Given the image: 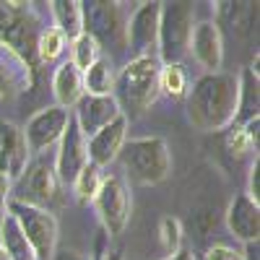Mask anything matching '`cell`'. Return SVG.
<instances>
[{
    "label": "cell",
    "mask_w": 260,
    "mask_h": 260,
    "mask_svg": "<svg viewBox=\"0 0 260 260\" xmlns=\"http://www.w3.org/2000/svg\"><path fill=\"white\" fill-rule=\"evenodd\" d=\"M237 115V76L206 73L187 91V120L203 133H216L234 125Z\"/></svg>",
    "instance_id": "cell-1"
},
{
    "label": "cell",
    "mask_w": 260,
    "mask_h": 260,
    "mask_svg": "<svg viewBox=\"0 0 260 260\" xmlns=\"http://www.w3.org/2000/svg\"><path fill=\"white\" fill-rule=\"evenodd\" d=\"M159 73H161V60L156 55H141L130 57L120 73H115V102L125 120H138L143 117L151 104L159 99Z\"/></svg>",
    "instance_id": "cell-2"
},
{
    "label": "cell",
    "mask_w": 260,
    "mask_h": 260,
    "mask_svg": "<svg viewBox=\"0 0 260 260\" xmlns=\"http://www.w3.org/2000/svg\"><path fill=\"white\" fill-rule=\"evenodd\" d=\"M122 167V177L133 180L136 185H159L172 175V154L164 138L143 136L127 138L117 154Z\"/></svg>",
    "instance_id": "cell-3"
},
{
    "label": "cell",
    "mask_w": 260,
    "mask_h": 260,
    "mask_svg": "<svg viewBox=\"0 0 260 260\" xmlns=\"http://www.w3.org/2000/svg\"><path fill=\"white\" fill-rule=\"evenodd\" d=\"M83 6V34H89L99 50L110 52L112 57L127 55V16L122 11V3H110V0H91Z\"/></svg>",
    "instance_id": "cell-4"
},
{
    "label": "cell",
    "mask_w": 260,
    "mask_h": 260,
    "mask_svg": "<svg viewBox=\"0 0 260 260\" xmlns=\"http://www.w3.org/2000/svg\"><path fill=\"white\" fill-rule=\"evenodd\" d=\"M57 195H60V180L55 175V156L39 154L31 156L24 172L11 182L8 201L50 211V206L57 201Z\"/></svg>",
    "instance_id": "cell-5"
},
{
    "label": "cell",
    "mask_w": 260,
    "mask_h": 260,
    "mask_svg": "<svg viewBox=\"0 0 260 260\" xmlns=\"http://www.w3.org/2000/svg\"><path fill=\"white\" fill-rule=\"evenodd\" d=\"M192 26H195L192 3H161L159 37H156V57L161 60V65H175L187 57Z\"/></svg>",
    "instance_id": "cell-6"
},
{
    "label": "cell",
    "mask_w": 260,
    "mask_h": 260,
    "mask_svg": "<svg viewBox=\"0 0 260 260\" xmlns=\"http://www.w3.org/2000/svg\"><path fill=\"white\" fill-rule=\"evenodd\" d=\"M6 213H11L13 221L18 224V229L24 232L37 260H52V255L57 250V219H55V213L45 211V208L13 203V201L6 203Z\"/></svg>",
    "instance_id": "cell-7"
},
{
    "label": "cell",
    "mask_w": 260,
    "mask_h": 260,
    "mask_svg": "<svg viewBox=\"0 0 260 260\" xmlns=\"http://www.w3.org/2000/svg\"><path fill=\"white\" fill-rule=\"evenodd\" d=\"M94 208L99 213V221L107 237H117L125 232L130 213H133V198L130 185L122 175H104L102 187L94 198Z\"/></svg>",
    "instance_id": "cell-8"
},
{
    "label": "cell",
    "mask_w": 260,
    "mask_h": 260,
    "mask_svg": "<svg viewBox=\"0 0 260 260\" xmlns=\"http://www.w3.org/2000/svg\"><path fill=\"white\" fill-rule=\"evenodd\" d=\"M68 120H71V110H62L57 104L34 112L29 117V122L21 127L29 154L39 156V154H47L52 146H57V141L65 133V127H68Z\"/></svg>",
    "instance_id": "cell-9"
},
{
    "label": "cell",
    "mask_w": 260,
    "mask_h": 260,
    "mask_svg": "<svg viewBox=\"0 0 260 260\" xmlns=\"http://www.w3.org/2000/svg\"><path fill=\"white\" fill-rule=\"evenodd\" d=\"M86 164H89V141H86V136L81 133V127L71 115L68 127L57 141V154H55V175L60 185H73Z\"/></svg>",
    "instance_id": "cell-10"
},
{
    "label": "cell",
    "mask_w": 260,
    "mask_h": 260,
    "mask_svg": "<svg viewBox=\"0 0 260 260\" xmlns=\"http://www.w3.org/2000/svg\"><path fill=\"white\" fill-rule=\"evenodd\" d=\"M159 13L161 3H141L133 16L127 18V55H156V37H159Z\"/></svg>",
    "instance_id": "cell-11"
},
{
    "label": "cell",
    "mask_w": 260,
    "mask_h": 260,
    "mask_svg": "<svg viewBox=\"0 0 260 260\" xmlns=\"http://www.w3.org/2000/svg\"><path fill=\"white\" fill-rule=\"evenodd\" d=\"M187 52L195 62L206 68V73H221L224 65V37L219 29V21H198L192 26Z\"/></svg>",
    "instance_id": "cell-12"
},
{
    "label": "cell",
    "mask_w": 260,
    "mask_h": 260,
    "mask_svg": "<svg viewBox=\"0 0 260 260\" xmlns=\"http://www.w3.org/2000/svg\"><path fill=\"white\" fill-rule=\"evenodd\" d=\"M71 115H73L76 125L81 127V133L86 136V141H89L91 136L99 133L102 127L115 122L122 112H120L115 96H89V94H83L78 99V104L71 110Z\"/></svg>",
    "instance_id": "cell-13"
},
{
    "label": "cell",
    "mask_w": 260,
    "mask_h": 260,
    "mask_svg": "<svg viewBox=\"0 0 260 260\" xmlns=\"http://www.w3.org/2000/svg\"><path fill=\"white\" fill-rule=\"evenodd\" d=\"M34 83V68L16 55L8 45L0 42V96L3 99H16L26 94Z\"/></svg>",
    "instance_id": "cell-14"
},
{
    "label": "cell",
    "mask_w": 260,
    "mask_h": 260,
    "mask_svg": "<svg viewBox=\"0 0 260 260\" xmlns=\"http://www.w3.org/2000/svg\"><path fill=\"white\" fill-rule=\"evenodd\" d=\"M29 159L31 154L26 148L21 127L13 122H0V180L13 182L24 172Z\"/></svg>",
    "instance_id": "cell-15"
},
{
    "label": "cell",
    "mask_w": 260,
    "mask_h": 260,
    "mask_svg": "<svg viewBox=\"0 0 260 260\" xmlns=\"http://www.w3.org/2000/svg\"><path fill=\"white\" fill-rule=\"evenodd\" d=\"M125 141H127V120L120 115L115 122H110L96 136L89 138V161L99 169L117 161V154H120Z\"/></svg>",
    "instance_id": "cell-16"
},
{
    "label": "cell",
    "mask_w": 260,
    "mask_h": 260,
    "mask_svg": "<svg viewBox=\"0 0 260 260\" xmlns=\"http://www.w3.org/2000/svg\"><path fill=\"white\" fill-rule=\"evenodd\" d=\"M226 226L240 242H255L260 237V206L245 192L234 195L226 208Z\"/></svg>",
    "instance_id": "cell-17"
},
{
    "label": "cell",
    "mask_w": 260,
    "mask_h": 260,
    "mask_svg": "<svg viewBox=\"0 0 260 260\" xmlns=\"http://www.w3.org/2000/svg\"><path fill=\"white\" fill-rule=\"evenodd\" d=\"M260 110V78H257V68H245L237 76V115H234V125H245L257 115Z\"/></svg>",
    "instance_id": "cell-18"
},
{
    "label": "cell",
    "mask_w": 260,
    "mask_h": 260,
    "mask_svg": "<svg viewBox=\"0 0 260 260\" xmlns=\"http://www.w3.org/2000/svg\"><path fill=\"white\" fill-rule=\"evenodd\" d=\"M52 96H55V104L62 107V110H73L78 99L83 96V73L71 60L57 65V71L52 76Z\"/></svg>",
    "instance_id": "cell-19"
},
{
    "label": "cell",
    "mask_w": 260,
    "mask_h": 260,
    "mask_svg": "<svg viewBox=\"0 0 260 260\" xmlns=\"http://www.w3.org/2000/svg\"><path fill=\"white\" fill-rule=\"evenodd\" d=\"M50 13L55 21V29L68 42L83 34V6L78 0H55V3H50Z\"/></svg>",
    "instance_id": "cell-20"
},
{
    "label": "cell",
    "mask_w": 260,
    "mask_h": 260,
    "mask_svg": "<svg viewBox=\"0 0 260 260\" xmlns=\"http://www.w3.org/2000/svg\"><path fill=\"white\" fill-rule=\"evenodd\" d=\"M0 247L6 250V255L11 260H37L31 245L26 242L24 232L18 229V224L13 221V216L3 211L0 216Z\"/></svg>",
    "instance_id": "cell-21"
},
{
    "label": "cell",
    "mask_w": 260,
    "mask_h": 260,
    "mask_svg": "<svg viewBox=\"0 0 260 260\" xmlns=\"http://www.w3.org/2000/svg\"><path fill=\"white\" fill-rule=\"evenodd\" d=\"M115 91V68L110 57H99L89 71H83V94L89 96H112Z\"/></svg>",
    "instance_id": "cell-22"
},
{
    "label": "cell",
    "mask_w": 260,
    "mask_h": 260,
    "mask_svg": "<svg viewBox=\"0 0 260 260\" xmlns=\"http://www.w3.org/2000/svg\"><path fill=\"white\" fill-rule=\"evenodd\" d=\"M257 127H260V117L245 122V125H234L226 136V151L234 159H245L250 154L257 156Z\"/></svg>",
    "instance_id": "cell-23"
},
{
    "label": "cell",
    "mask_w": 260,
    "mask_h": 260,
    "mask_svg": "<svg viewBox=\"0 0 260 260\" xmlns=\"http://www.w3.org/2000/svg\"><path fill=\"white\" fill-rule=\"evenodd\" d=\"M159 91L172 96V99H185L190 91V78L182 62L175 65H161V73H159Z\"/></svg>",
    "instance_id": "cell-24"
},
{
    "label": "cell",
    "mask_w": 260,
    "mask_h": 260,
    "mask_svg": "<svg viewBox=\"0 0 260 260\" xmlns=\"http://www.w3.org/2000/svg\"><path fill=\"white\" fill-rule=\"evenodd\" d=\"M102 180H104V172L89 161V164L83 167L81 175L76 177V182L71 185L73 192H76V201L83 203V206H86V203H94L96 192H99V187H102Z\"/></svg>",
    "instance_id": "cell-25"
},
{
    "label": "cell",
    "mask_w": 260,
    "mask_h": 260,
    "mask_svg": "<svg viewBox=\"0 0 260 260\" xmlns=\"http://www.w3.org/2000/svg\"><path fill=\"white\" fill-rule=\"evenodd\" d=\"M68 50V39H65L55 26H47L39 31L37 39V62H52Z\"/></svg>",
    "instance_id": "cell-26"
},
{
    "label": "cell",
    "mask_w": 260,
    "mask_h": 260,
    "mask_svg": "<svg viewBox=\"0 0 260 260\" xmlns=\"http://www.w3.org/2000/svg\"><path fill=\"white\" fill-rule=\"evenodd\" d=\"M159 245H161V255L172 257L182 250V224L175 216H164L159 221Z\"/></svg>",
    "instance_id": "cell-27"
},
{
    "label": "cell",
    "mask_w": 260,
    "mask_h": 260,
    "mask_svg": "<svg viewBox=\"0 0 260 260\" xmlns=\"http://www.w3.org/2000/svg\"><path fill=\"white\" fill-rule=\"evenodd\" d=\"M102 57V50L99 45L89 37V34H81L78 39H73V47H71V62L76 65V68L83 73V71H89L91 65Z\"/></svg>",
    "instance_id": "cell-28"
},
{
    "label": "cell",
    "mask_w": 260,
    "mask_h": 260,
    "mask_svg": "<svg viewBox=\"0 0 260 260\" xmlns=\"http://www.w3.org/2000/svg\"><path fill=\"white\" fill-rule=\"evenodd\" d=\"M203 260H245V257H242V250H237L232 245H211Z\"/></svg>",
    "instance_id": "cell-29"
},
{
    "label": "cell",
    "mask_w": 260,
    "mask_h": 260,
    "mask_svg": "<svg viewBox=\"0 0 260 260\" xmlns=\"http://www.w3.org/2000/svg\"><path fill=\"white\" fill-rule=\"evenodd\" d=\"M245 195L250 201H255L257 206H260V159L255 156V161H252V167H250V175H247V190H245Z\"/></svg>",
    "instance_id": "cell-30"
},
{
    "label": "cell",
    "mask_w": 260,
    "mask_h": 260,
    "mask_svg": "<svg viewBox=\"0 0 260 260\" xmlns=\"http://www.w3.org/2000/svg\"><path fill=\"white\" fill-rule=\"evenodd\" d=\"M52 260H91V257H86V255H81L76 250H55Z\"/></svg>",
    "instance_id": "cell-31"
},
{
    "label": "cell",
    "mask_w": 260,
    "mask_h": 260,
    "mask_svg": "<svg viewBox=\"0 0 260 260\" xmlns=\"http://www.w3.org/2000/svg\"><path fill=\"white\" fill-rule=\"evenodd\" d=\"M257 252H260L257 240H255V242H245V250H242V257H245V260H260Z\"/></svg>",
    "instance_id": "cell-32"
},
{
    "label": "cell",
    "mask_w": 260,
    "mask_h": 260,
    "mask_svg": "<svg viewBox=\"0 0 260 260\" xmlns=\"http://www.w3.org/2000/svg\"><path fill=\"white\" fill-rule=\"evenodd\" d=\"M161 260H195L192 250H180L177 255H172V257H161Z\"/></svg>",
    "instance_id": "cell-33"
},
{
    "label": "cell",
    "mask_w": 260,
    "mask_h": 260,
    "mask_svg": "<svg viewBox=\"0 0 260 260\" xmlns=\"http://www.w3.org/2000/svg\"><path fill=\"white\" fill-rule=\"evenodd\" d=\"M104 260H125V257H122V255H120V252H112V255H107V257H104Z\"/></svg>",
    "instance_id": "cell-34"
},
{
    "label": "cell",
    "mask_w": 260,
    "mask_h": 260,
    "mask_svg": "<svg viewBox=\"0 0 260 260\" xmlns=\"http://www.w3.org/2000/svg\"><path fill=\"white\" fill-rule=\"evenodd\" d=\"M0 260H11V257L6 255V250H3V247H0Z\"/></svg>",
    "instance_id": "cell-35"
}]
</instances>
